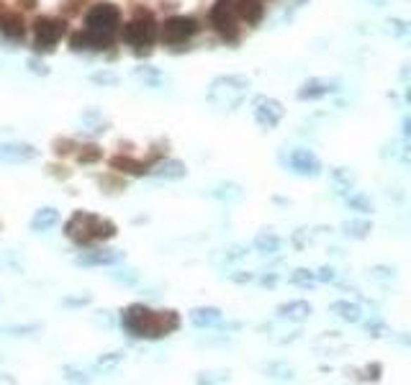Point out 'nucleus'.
I'll return each instance as SVG.
<instances>
[{
	"mask_svg": "<svg viewBox=\"0 0 411 385\" xmlns=\"http://www.w3.org/2000/svg\"><path fill=\"white\" fill-rule=\"evenodd\" d=\"M37 157H39V149L31 147V144H23V141L0 144V164H23L37 159Z\"/></svg>",
	"mask_w": 411,
	"mask_h": 385,
	"instance_id": "9b49d317",
	"label": "nucleus"
},
{
	"mask_svg": "<svg viewBox=\"0 0 411 385\" xmlns=\"http://www.w3.org/2000/svg\"><path fill=\"white\" fill-rule=\"evenodd\" d=\"M134 74L144 82V85H150V88H159V85L164 82L162 72H157V70H152V67H144V70L139 67V70H136Z\"/></svg>",
	"mask_w": 411,
	"mask_h": 385,
	"instance_id": "bb28decb",
	"label": "nucleus"
},
{
	"mask_svg": "<svg viewBox=\"0 0 411 385\" xmlns=\"http://www.w3.org/2000/svg\"><path fill=\"white\" fill-rule=\"evenodd\" d=\"M23 8H37V0H23Z\"/></svg>",
	"mask_w": 411,
	"mask_h": 385,
	"instance_id": "72a5a7b5",
	"label": "nucleus"
},
{
	"mask_svg": "<svg viewBox=\"0 0 411 385\" xmlns=\"http://www.w3.org/2000/svg\"><path fill=\"white\" fill-rule=\"evenodd\" d=\"M70 147H75V141H70V139H57V141H54V155H70V152H72Z\"/></svg>",
	"mask_w": 411,
	"mask_h": 385,
	"instance_id": "7c9ffc66",
	"label": "nucleus"
},
{
	"mask_svg": "<svg viewBox=\"0 0 411 385\" xmlns=\"http://www.w3.org/2000/svg\"><path fill=\"white\" fill-rule=\"evenodd\" d=\"M285 164H288V170L301 175V178L322 175V162H319V157L311 149H293L291 155L285 157Z\"/></svg>",
	"mask_w": 411,
	"mask_h": 385,
	"instance_id": "9d476101",
	"label": "nucleus"
},
{
	"mask_svg": "<svg viewBox=\"0 0 411 385\" xmlns=\"http://www.w3.org/2000/svg\"><path fill=\"white\" fill-rule=\"evenodd\" d=\"M67 31V23L65 18H54V15H39L34 21V44H37V52H52L54 46L60 44V39L65 37Z\"/></svg>",
	"mask_w": 411,
	"mask_h": 385,
	"instance_id": "0eeeda50",
	"label": "nucleus"
},
{
	"mask_svg": "<svg viewBox=\"0 0 411 385\" xmlns=\"http://www.w3.org/2000/svg\"><path fill=\"white\" fill-rule=\"evenodd\" d=\"M339 85L334 80H322V77H311L299 88V98L301 100H319V98H327L332 93H337Z\"/></svg>",
	"mask_w": 411,
	"mask_h": 385,
	"instance_id": "ddd939ff",
	"label": "nucleus"
},
{
	"mask_svg": "<svg viewBox=\"0 0 411 385\" xmlns=\"http://www.w3.org/2000/svg\"><path fill=\"white\" fill-rule=\"evenodd\" d=\"M198 21L190 18V15H172L167 21L162 23V29H159V39H162V44L167 46H178V44H185L190 39L198 34Z\"/></svg>",
	"mask_w": 411,
	"mask_h": 385,
	"instance_id": "6e6552de",
	"label": "nucleus"
},
{
	"mask_svg": "<svg viewBox=\"0 0 411 385\" xmlns=\"http://www.w3.org/2000/svg\"><path fill=\"white\" fill-rule=\"evenodd\" d=\"M119 26H121V11H119V6H113V3H96V6L85 13V29H90V31L116 37Z\"/></svg>",
	"mask_w": 411,
	"mask_h": 385,
	"instance_id": "39448f33",
	"label": "nucleus"
},
{
	"mask_svg": "<svg viewBox=\"0 0 411 385\" xmlns=\"http://www.w3.org/2000/svg\"><path fill=\"white\" fill-rule=\"evenodd\" d=\"M332 313L334 316H339L342 321H347V324H358L360 321V306L358 304H350V301H334L332 304Z\"/></svg>",
	"mask_w": 411,
	"mask_h": 385,
	"instance_id": "4be33fe9",
	"label": "nucleus"
},
{
	"mask_svg": "<svg viewBox=\"0 0 411 385\" xmlns=\"http://www.w3.org/2000/svg\"><path fill=\"white\" fill-rule=\"evenodd\" d=\"M159 29L157 21L150 11H136V15L129 23H124V31H121V39L124 44H129L136 54H150L152 44L157 41Z\"/></svg>",
	"mask_w": 411,
	"mask_h": 385,
	"instance_id": "20e7f679",
	"label": "nucleus"
},
{
	"mask_svg": "<svg viewBox=\"0 0 411 385\" xmlns=\"http://www.w3.org/2000/svg\"><path fill=\"white\" fill-rule=\"evenodd\" d=\"M344 231H347V237L365 239L367 234H370V223L367 221H350V223H344Z\"/></svg>",
	"mask_w": 411,
	"mask_h": 385,
	"instance_id": "cd10ccee",
	"label": "nucleus"
},
{
	"mask_svg": "<svg viewBox=\"0 0 411 385\" xmlns=\"http://www.w3.org/2000/svg\"><path fill=\"white\" fill-rule=\"evenodd\" d=\"M150 175L159 180H183L188 178V167L180 159H159L157 164L150 167Z\"/></svg>",
	"mask_w": 411,
	"mask_h": 385,
	"instance_id": "dca6fc26",
	"label": "nucleus"
},
{
	"mask_svg": "<svg viewBox=\"0 0 411 385\" xmlns=\"http://www.w3.org/2000/svg\"><path fill=\"white\" fill-rule=\"evenodd\" d=\"M113 41V37H108V34H98V31H77V34H72L70 37V46L75 49V52H82V49H93V52H103V49H108Z\"/></svg>",
	"mask_w": 411,
	"mask_h": 385,
	"instance_id": "f8f14e48",
	"label": "nucleus"
},
{
	"mask_svg": "<svg viewBox=\"0 0 411 385\" xmlns=\"http://www.w3.org/2000/svg\"><path fill=\"white\" fill-rule=\"evenodd\" d=\"M334 278H337V275H334V270H332V267H322V270L316 273V280H322V282H332Z\"/></svg>",
	"mask_w": 411,
	"mask_h": 385,
	"instance_id": "2f4dec72",
	"label": "nucleus"
},
{
	"mask_svg": "<svg viewBox=\"0 0 411 385\" xmlns=\"http://www.w3.org/2000/svg\"><path fill=\"white\" fill-rule=\"evenodd\" d=\"M280 239L275 237V234H270V231H262V234H257V239H254V249L260 254H275L280 252Z\"/></svg>",
	"mask_w": 411,
	"mask_h": 385,
	"instance_id": "5701e85b",
	"label": "nucleus"
},
{
	"mask_svg": "<svg viewBox=\"0 0 411 385\" xmlns=\"http://www.w3.org/2000/svg\"><path fill=\"white\" fill-rule=\"evenodd\" d=\"M211 26L226 39V41H237L240 39V15H237V3L234 0H216L214 8H211Z\"/></svg>",
	"mask_w": 411,
	"mask_h": 385,
	"instance_id": "423d86ee",
	"label": "nucleus"
},
{
	"mask_svg": "<svg viewBox=\"0 0 411 385\" xmlns=\"http://www.w3.org/2000/svg\"><path fill=\"white\" fill-rule=\"evenodd\" d=\"M311 313H314V308L308 301H291V304L278 306V316L288 321H306Z\"/></svg>",
	"mask_w": 411,
	"mask_h": 385,
	"instance_id": "aec40b11",
	"label": "nucleus"
},
{
	"mask_svg": "<svg viewBox=\"0 0 411 385\" xmlns=\"http://www.w3.org/2000/svg\"><path fill=\"white\" fill-rule=\"evenodd\" d=\"M90 80L96 82V85H105V88H116L119 85V77L113 72H96L90 74Z\"/></svg>",
	"mask_w": 411,
	"mask_h": 385,
	"instance_id": "c756f323",
	"label": "nucleus"
},
{
	"mask_svg": "<svg viewBox=\"0 0 411 385\" xmlns=\"http://www.w3.org/2000/svg\"><path fill=\"white\" fill-rule=\"evenodd\" d=\"M249 77L244 74H221L209 85V103L218 111L232 113L237 108H242V103L247 100V93H249Z\"/></svg>",
	"mask_w": 411,
	"mask_h": 385,
	"instance_id": "7ed1b4c3",
	"label": "nucleus"
},
{
	"mask_svg": "<svg viewBox=\"0 0 411 385\" xmlns=\"http://www.w3.org/2000/svg\"><path fill=\"white\" fill-rule=\"evenodd\" d=\"M224 319V313L214 308V306H201V308H193L190 311V324L198 326V329H209V326H218Z\"/></svg>",
	"mask_w": 411,
	"mask_h": 385,
	"instance_id": "6ab92c4d",
	"label": "nucleus"
},
{
	"mask_svg": "<svg viewBox=\"0 0 411 385\" xmlns=\"http://www.w3.org/2000/svg\"><path fill=\"white\" fill-rule=\"evenodd\" d=\"M124 254L113 252V249H93V252H82L77 257V265L82 267H103V265H119Z\"/></svg>",
	"mask_w": 411,
	"mask_h": 385,
	"instance_id": "2eb2a0df",
	"label": "nucleus"
},
{
	"mask_svg": "<svg viewBox=\"0 0 411 385\" xmlns=\"http://www.w3.org/2000/svg\"><path fill=\"white\" fill-rule=\"evenodd\" d=\"M347 206H350L352 211H360V214L373 211V203H370V198H367V195H363V192H358V190L347 192Z\"/></svg>",
	"mask_w": 411,
	"mask_h": 385,
	"instance_id": "a878e982",
	"label": "nucleus"
},
{
	"mask_svg": "<svg viewBox=\"0 0 411 385\" xmlns=\"http://www.w3.org/2000/svg\"><path fill=\"white\" fill-rule=\"evenodd\" d=\"M237 3V15L242 21L249 23V26H257V23L265 18V6L262 0H234Z\"/></svg>",
	"mask_w": 411,
	"mask_h": 385,
	"instance_id": "f3484780",
	"label": "nucleus"
},
{
	"mask_svg": "<svg viewBox=\"0 0 411 385\" xmlns=\"http://www.w3.org/2000/svg\"><path fill=\"white\" fill-rule=\"evenodd\" d=\"M116 223L103 216L88 214V211H77L65 223V237L75 242L77 247H88L93 242H108L116 237Z\"/></svg>",
	"mask_w": 411,
	"mask_h": 385,
	"instance_id": "f03ea898",
	"label": "nucleus"
},
{
	"mask_svg": "<svg viewBox=\"0 0 411 385\" xmlns=\"http://www.w3.org/2000/svg\"><path fill=\"white\" fill-rule=\"evenodd\" d=\"M121 326L134 339H162L180 329L178 311H152L142 304H131L121 311Z\"/></svg>",
	"mask_w": 411,
	"mask_h": 385,
	"instance_id": "f257e3e1",
	"label": "nucleus"
},
{
	"mask_svg": "<svg viewBox=\"0 0 411 385\" xmlns=\"http://www.w3.org/2000/svg\"><path fill=\"white\" fill-rule=\"evenodd\" d=\"M111 167L119 172H126V175H136V178H142V175H150V164L139 162L134 157L129 155H116L111 157Z\"/></svg>",
	"mask_w": 411,
	"mask_h": 385,
	"instance_id": "a211bd4d",
	"label": "nucleus"
},
{
	"mask_svg": "<svg viewBox=\"0 0 411 385\" xmlns=\"http://www.w3.org/2000/svg\"><path fill=\"white\" fill-rule=\"evenodd\" d=\"M124 363V352H111V355H103L98 360V367H103V370H113V367H119Z\"/></svg>",
	"mask_w": 411,
	"mask_h": 385,
	"instance_id": "c85d7f7f",
	"label": "nucleus"
},
{
	"mask_svg": "<svg viewBox=\"0 0 411 385\" xmlns=\"http://www.w3.org/2000/svg\"><path fill=\"white\" fill-rule=\"evenodd\" d=\"M57 221H60V211H57V208H52V206L39 208L37 214H34V218H31V231H37V234L49 231L52 226H57Z\"/></svg>",
	"mask_w": 411,
	"mask_h": 385,
	"instance_id": "412c9836",
	"label": "nucleus"
},
{
	"mask_svg": "<svg viewBox=\"0 0 411 385\" xmlns=\"http://www.w3.org/2000/svg\"><path fill=\"white\" fill-rule=\"evenodd\" d=\"M80 152H77V162L80 164H96L103 159V149L96 147V144H82V147H77Z\"/></svg>",
	"mask_w": 411,
	"mask_h": 385,
	"instance_id": "b1692460",
	"label": "nucleus"
},
{
	"mask_svg": "<svg viewBox=\"0 0 411 385\" xmlns=\"http://www.w3.org/2000/svg\"><path fill=\"white\" fill-rule=\"evenodd\" d=\"M29 67H31V72H37V74H49V70H46L44 65H39L37 60H31V62H29Z\"/></svg>",
	"mask_w": 411,
	"mask_h": 385,
	"instance_id": "473e14b6",
	"label": "nucleus"
},
{
	"mask_svg": "<svg viewBox=\"0 0 411 385\" xmlns=\"http://www.w3.org/2000/svg\"><path fill=\"white\" fill-rule=\"evenodd\" d=\"M0 34L11 41H23L26 37V21H23L21 13H15V11H6V13H0Z\"/></svg>",
	"mask_w": 411,
	"mask_h": 385,
	"instance_id": "4468645a",
	"label": "nucleus"
},
{
	"mask_svg": "<svg viewBox=\"0 0 411 385\" xmlns=\"http://www.w3.org/2000/svg\"><path fill=\"white\" fill-rule=\"evenodd\" d=\"M291 282L293 285H299V288H314L316 282V273L306 270V267H299V270H293L291 273Z\"/></svg>",
	"mask_w": 411,
	"mask_h": 385,
	"instance_id": "393cba45",
	"label": "nucleus"
},
{
	"mask_svg": "<svg viewBox=\"0 0 411 385\" xmlns=\"http://www.w3.org/2000/svg\"><path fill=\"white\" fill-rule=\"evenodd\" d=\"M285 116V108L280 100L270 96H257L252 100V119L260 124L262 129H275Z\"/></svg>",
	"mask_w": 411,
	"mask_h": 385,
	"instance_id": "1a4fd4ad",
	"label": "nucleus"
}]
</instances>
